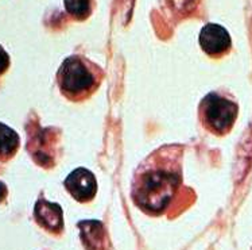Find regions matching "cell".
Segmentation results:
<instances>
[{
    "instance_id": "cell-1",
    "label": "cell",
    "mask_w": 252,
    "mask_h": 250,
    "mask_svg": "<svg viewBox=\"0 0 252 250\" xmlns=\"http://www.w3.org/2000/svg\"><path fill=\"white\" fill-rule=\"evenodd\" d=\"M182 146H162L136 169L132 199L144 213L160 215L170 210L177 215L193 203V191L182 188Z\"/></svg>"
},
{
    "instance_id": "cell-2",
    "label": "cell",
    "mask_w": 252,
    "mask_h": 250,
    "mask_svg": "<svg viewBox=\"0 0 252 250\" xmlns=\"http://www.w3.org/2000/svg\"><path fill=\"white\" fill-rule=\"evenodd\" d=\"M104 73L81 56L67 57L58 69L57 80L62 95L72 102H84L96 92Z\"/></svg>"
},
{
    "instance_id": "cell-3",
    "label": "cell",
    "mask_w": 252,
    "mask_h": 250,
    "mask_svg": "<svg viewBox=\"0 0 252 250\" xmlns=\"http://www.w3.org/2000/svg\"><path fill=\"white\" fill-rule=\"evenodd\" d=\"M237 105L224 95L212 92L202 99L198 108L200 120L206 130L217 137L226 136L237 118Z\"/></svg>"
},
{
    "instance_id": "cell-4",
    "label": "cell",
    "mask_w": 252,
    "mask_h": 250,
    "mask_svg": "<svg viewBox=\"0 0 252 250\" xmlns=\"http://www.w3.org/2000/svg\"><path fill=\"white\" fill-rule=\"evenodd\" d=\"M202 50L213 58L222 57L231 49V36L225 29L216 23H208L200 33Z\"/></svg>"
},
{
    "instance_id": "cell-5",
    "label": "cell",
    "mask_w": 252,
    "mask_h": 250,
    "mask_svg": "<svg viewBox=\"0 0 252 250\" xmlns=\"http://www.w3.org/2000/svg\"><path fill=\"white\" fill-rule=\"evenodd\" d=\"M65 187L77 202L88 203L96 195L97 182L93 173L89 172L85 168H77L66 178Z\"/></svg>"
},
{
    "instance_id": "cell-6",
    "label": "cell",
    "mask_w": 252,
    "mask_h": 250,
    "mask_svg": "<svg viewBox=\"0 0 252 250\" xmlns=\"http://www.w3.org/2000/svg\"><path fill=\"white\" fill-rule=\"evenodd\" d=\"M34 218L39 226L53 234H60L63 229L61 206L39 199L34 207Z\"/></svg>"
},
{
    "instance_id": "cell-7",
    "label": "cell",
    "mask_w": 252,
    "mask_h": 250,
    "mask_svg": "<svg viewBox=\"0 0 252 250\" xmlns=\"http://www.w3.org/2000/svg\"><path fill=\"white\" fill-rule=\"evenodd\" d=\"M80 238L87 250H109V240L105 227L98 220H84L78 223Z\"/></svg>"
},
{
    "instance_id": "cell-8",
    "label": "cell",
    "mask_w": 252,
    "mask_h": 250,
    "mask_svg": "<svg viewBox=\"0 0 252 250\" xmlns=\"http://www.w3.org/2000/svg\"><path fill=\"white\" fill-rule=\"evenodd\" d=\"M19 147V137L8 126L0 123V161H7L15 156Z\"/></svg>"
},
{
    "instance_id": "cell-9",
    "label": "cell",
    "mask_w": 252,
    "mask_h": 250,
    "mask_svg": "<svg viewBox=\"0 0 252 250\" xmlns=\"http://www.w3.org/2000/svg\"><path fill=\"white\" fill-rule=\"evenodd\" d=\"M65 8L74 19L84 21L92 12V0H65Z\"/></svg>"
},
{
    "instance_id": "cell-10",
    "label": "cell",
    "mask_w": 252,
    "mask_h": 250,
    "mask_svg": "<svg viewBox=\"0 0 252 250\" xmlns=\"http://www.w3.org/2000/svg\"><path fill=\"white\" fill-rule=\"evenodd\" d=\"M8 67H10V56L0 46V74H3L8 69Z\"/></svg>"
},
{
    "instance_id": "cell-11",
    "label": "cell",
    "mask_w": 252,
    "mask_h": 250,
    "mask_svg": "<svg viewBox=\"0 0 252 250\" xmlns=\"http://www.w3.org/2000/svg\"><path fill=\"white\" fill-rule=\"evenodd\" d=\"M7 196V187L4 185V182L0 181V203L3 202Z\"/></svg>"
}]
</instances>
